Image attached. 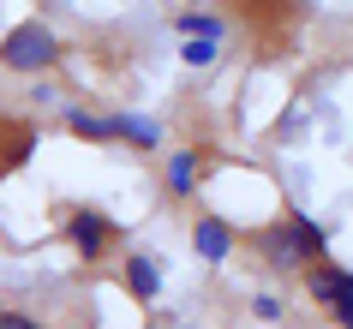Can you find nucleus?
Masks as SVG:
<instances>
[{"instance_id":"obj_8","label":"nucleus","mask_w":353,"mask_h":329,"mask_svg":"<svg viewBox=\"0 0 353 329\" xmlns=\"http://www.w3.org/2000/svg\"><path fill=\"white\" fill-rule=\"evenodd\" d=\"M192 186H198V150H180V156L168 162V192H174V198H186Z\"/></svg>"},{"instance_id":"obj_1","label":"nucleus","mask_w":353,"mask_h":329,"mask_svg":"<svg viewBox=\"0 0 353 329\" xmlns=\"http://www.w3.org/2000/svg\"><path fill=\"white\" fill-rule=\"evenodd\" d=\"M0 60L12 66V72H42V66H54L60 60V42L48 24H19V30H6V42H0Z\"/></svg>"},{"instance_id":"obj_2","label":"nucleus","mask_w":353,"mask_h":329,"mask_svg":"<svg viewBox=\"0 0 353 329\" xmlns=\"http://www.w3.org/2000/svg\"><path fill=\"white\" fill-rule=\"evenodd\" d=\"M305 288H312V299H317V306H330L335 317H341V323L353 329V275H347V270H335L330 257H317V263H312V275H305Z\"/></svg>"},{"instance_id":"obj_13","label":"nucleus","mask_w":353,"mask_h":329,"mask_svg":"<svg viewBox=\"0 0 353 329\" xmlns=\"http://www.w3.org/2000/svg\"><path fill=\"white\" fill-rule=\"evenodd\" d=\"M252 311H258V317H281V299H276V293H258V299H252Z\"/></svg>"},{"instance_id":"obj_6","label":"nucleus","mask_w":353,"mask_h":329,"mask_svg":"<svg viewBox=\"0 0 353 329\" xmlns=\"http://www.w3.org/2000/svg\"><path fill=\"white\" fill-rule=\"evenodd\" d=\"M66 126H72L78 138H120V132H126V114H84V108H72Z\"/></svg>"},{"instance_id":"obj_11","label":"nucleus","mask_w":353,"mask_h":329,"mask_svg":"<svg viewBox=\"0 0 353 329\" xmlns=\"http://www.w3.org/2000/svg\"><path fill=\"white\" fill-rule=\"evenodd\" d=\"M180 54H186V66H216V37H192Z\"/></svg>"},{"instance_id":"obj_14","label":"nucleus","mask_w":353,"mask_h":329,"mask_svg":"<svg viewBox=\"0 0 353 329\" xmlns=\"http://www.w3.org/2000/svg\"><path fill=\"white\" fill-rule=\"evenodd\" d=\"M0 329H42L37 317H19V311H0Z\"/></svg>"},{"instance_id":"obj_9","label":"nucleus","mask_w":353,"mask_h":329,"mask_svg":"<svg viewBox=\"0 0 353 329\" xmlns=\"http://www.w3.org/2000/svg\"><path fill=\"white\" fill-rule=\"evenodd\" d=\"M263 257H270V263H299L294 234H288V228H270V234H263Z\"/></svg>"},{"instance_id":"obj_12","label":"nucleus","mask_w":353,"mask_h":329,"mask_svg":"<svg viewBox=\"0 0 353 329\" xmlns=\"http://www.w3.org/2000/svg\"><path fill=\"white\" fill-rule=\"evenodd\" d=\"M120 138H132L138 150H150L156 138H162V132H156V120H132V114H126V132H120Z\"/></svg>"},{"instance_id":"obj_4","label":"nucleus","mask_w":353,"mask_h":329,"mask_svg":"<svg viewBox=\"0 0 353 329\" xmlns=\"http://www.w3.org/2000/svg\"><path fill=\"white\" fill-rule=\"evenodd\" d=\"M192 246H198L204 263H228V252H234V228H228L222 216H204L198 228H192Z\"/></svg>"},{"instance_id":"obj_7","label":"nucleus","mask_w":353,"mask_h":329,"mask_svg":"<svg viewBox=\"0 0 353 329\" xmlns=\"http://www.w3.org/2000/svg\"><path fill=\"white\" fill-rule=\"evenodd\" d=\"M126 288H132V299H156V293H162V270H156V263H150V257H132L126 263Z\"/></svg>"},{"instance_id":"obj_5","label":"nucleus","mask_w":353,"mask_h":329,"mask_svg":"<svg viewBox=\"0 0 353 329\" xmlns=\"http://www.w3.org/2000/svg\"><path fill=\"white\" fill-rule=\"evenodd\" d=\"M288 234H294V246H299V257H305V263H317V257H330V234H323V228H317L312 216H288Z\"/></svg>"},{"instance_id":"obj_3","label":"nucleus","mask_w":353,"mask_h":329,"mask_svg":"<svg viewBox=\"0 0 353 329\" xmlns=\"http://www.w3.org/2000/svg\"><path fill=\"white\" fill-rule=\"evenodd\" d=\"M66 239H72L84 257H102V252H108V239H114V221L96 216V210H78V216L66 221Z\"/></svg>"},{"instance_id":"obj_10","label":"nucleus","mask_w":353,"mask_h":329,"mask_svg":"<svg viewBox=\"0 0 353 329\" xmlns=\"http://www.w3.org/2000/svg\"><path fill=\"white\" fill-rule=\"evenodd\" d=\"M174 30H186V37H222V24L210 19V12H180V19H174Z\"/></svg>"}]
</instances>
